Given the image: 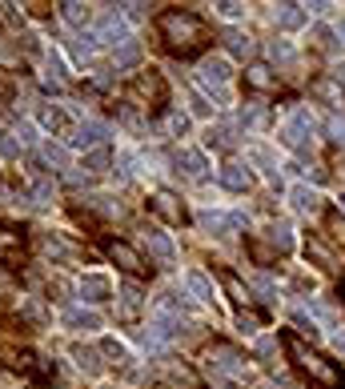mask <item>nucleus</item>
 Returning <instances> with one entry per match:
<instances>
[{
	"label": "nucleus",
	"mask_w": 345,
	"mask_h": 389,
	"mask_svg": "<svg viewBox=\"0 0 345 389\" xmlns=\"http://www.w3.org/2000/svg\"><path fill=\"white\" fill-rule=\"evenodd\" d=\"M0 17L8 24H24V12H17V4H0Z\"/></svg>",
	"instance_id": "f704fd0d"
},
{
	"label": "nucleus",
	"mask_w": 345,
	"mask_h": 389,
	"mask_svg": "<svg viewBox=\"0 0 345 389\" xmlns=\"http://www.w3.org/2000/svg\"><path fill=\"white\" fill-rule=\"evenodd\" d=\"M253 289L261 293V301H277V285L269 277H253Z\"/></svg>",
	"instance_id": "c85d7f7f"
},
{
	"label": "nucleus",
	"mask_w": 345,
	"mask_h": 389,
	"mask_svg": "<svg viewBox=\"0 0 345 389\" xmlns=\"http://www.w3.org/2000/svg\"><path fill=\"white\" fill-rule=\"evenodd\" d=\"M233 325H237V333H241V337H257V321L253 317L237 313V317H233Z\"/></svg>",
	"instance_id": "c756f323"
},
{
	"label": "nucleus",
	"mask_w": 345,
	"mask_h": 389,
	"mask_svg": "<svg viewBox=\"0 0 345 389\" xmlns=\"http://www.w3.org/2000/svg\"><path fill=\"white\" fill-rule=\"evenodd\" d=\"M289 201H293V213H301V217H317L322 193L309 189V185H293V189H289Z\"/></svg>",
	"instance_id": "1a4fd4ad"
},
{
	"label": "nucleus",
	"mask_w": 345,
	"mask_h": 389,
	"mask_svg": "<svg viewBox=\"0 0 345 389\" xmlns=\"http://www.w3.org/2000/svg\"><path fill=\"white\" fill-rule=\"evenodd\" d=\"M41 157H45L48 165H61V169H69V149H65V145H52V140H45V145H41Z\"/></svg>",
	"instance_id": "5701e85b"
},
{
	"label": "nucleus",
	"mask_w": 345,
	"mask_h": 389,
	"mask_svg": "<svg viewBox=\"0 0 345 389\" xmlns=\"http://www.w3.org/2000/svg\"><path fill=\"white\" fill-rule=\"evenodd\" d=\"M101 353L109 357V361H116V366H129L133 357H129V345L121 341V337H101Z\"/></svg>",
	"instance_id": "f3484780"
},
{
	"label": "nucleus",
	"mask_w": 345,
	"mask_h": 389,
	"mask_svg": "<svg viewBox=\"0 0 345 389\" xmlns=\"http://www.w3.org/2000/svg\"><path fill=\"white\" fill-rule=\"evenodd\" d=\"M41 249H45L52 261H69V257H72V249L61 241V237H52V233H45V237H41Z\"/></svg>",
	"instance_id": "aec40b11"
},
{
	"label": "nucleus",
	"mask_w": 345,
	"mask_h": 389,
	"mask_svg": "<svg viewBox=\"0 0 345 389\" xmlns=\"http://www.w3.org/2000/svg\"><path fill=\"white\" fill-rule=\"evenodd\" d=\"M225 41H229V52H253V41H249L241 28H229V32H225Z\"/></svg>",
	"instance_id": "bb28decb"
},
{
	"label": "nucleus",
	"mask_w": 345,
	"mask_h": 389,
	"mask_svg": "<svg viewBox=\"0 0 345 389\" xmlns=\"http://www.w3.org/2000/svg\"><path fill=\"white\" fill-rule=\"evenodd\" d=\"M221 185H225L229 193H245V189H253V173H249L245 165L229 160V165H221Z\"/></svg>",
	"instance_id": "9b49d317"
},
{
	"label": "nucleus",
	"mask_w": 345,
	"mask_h": 389,
	"mask_svg": "<svg viewBox=\"0 0 345 389\" xmlns=\"http://www.w3.org/2000/svg\"><path fill=\"white\" fill-rule=\"evenodd\" d=\"M61 325L72 329V333H96V329L105 325V317H101L96 309H85V305H69V309L61 313Z\"/></svg>",
	"instance_id": "39448f33"
},
{
	"label": "nucleus",
	"mask_w": 345,
	"mask_h": 389,
	"mask_svg": "<svg viewBox=\"0 0 345 389\" xmlns=\"http://www.w3.org/2000/svg\"><path fill=\"white\" fill-rule=\"evenodd\" d=\"M137 61H140V48L133 45V41H129V45H121V48L113 52V65H116V69H133Z\"/></svg>",
	"instance_id": "4be33fe9"
},
{
	"label": "nucleus",
	"mask_w": 345,
	"mask_h": 389,
	"mask_svg": "<svg viewBox=\"0 0 345 389\" xmlns=\"http://www.w3.org/2000/svg\"><path fill=\"white\" fill-rule=\"evenodd\" d=\"M32 197H36V205H52V197H56V193H52V185H48V181H41L36 189H32Z\"/></svg>",
	"instance_id": "473e14b6"
},
{
	"label": "nucleus",
	"mask_w": 345,
	"mask_h": 389,
	"mask_svg": "<svg viewBox=\"0 0 345 389\" xmlns=\"http://www.w3.org/2000/svg\"><path fill=\"white\" fill-rule=\"evenodd\" d=\"M109 165H113L109 145H105V149H92V153H85V160H81V169H85V173H92V177H96V173H109Z\"/></svg>",
	"instance_id": "4468645a"
},
{
	"label": "nucleus",
	"mask_w": 345,
	"mask_h": 389,
	"mask_svg": "<svg viewBox=\"0 0 345 389\" xmlns=\"http://www.w3.org/2000/svg\"><path fill=\"white\" fill-rule=\"evenodd\" d=\"M289 345H293V353H297V361H301L305 369H309V373H317L322 381H333V369H329V366H322V361H317V357L309 353V349H301L297 341H289Z\"/></svg>",
	"instance_id": "dca6fc26"
},
{
	"label": "nucleus",
	"mask_w": 345,
	"mask_h": 389,
	"mask_svg": "<svg viewBox=\"0 0 345 389\" xmlns=\"http://www.w3.org/2000/svg\"><path fill=\"white\" fill-rule=\"evenodd\" d=\"M225 289L233 293V301H249V289H245V285H241L233 273H225Z\"/></svg>",
	"instance_id": "2f4dec72"
},
{
	"label": "nucleus",
	"mask_w": 345,
	"mask_h": 389,
	"mask_svg": "<svg viewBox=\"0 0 345 389\" xmlns=\"http://www.w3.org/2000/svg\"><path fill=\"white\" fill-rule=\"evenodd\" d=\"M273 21H277V28H285V32L305 28V24H309V4H277Z\"/></svg>",
	"instance_id": "9d476101"
},
{
	"label": "nucleus",
	"mask_w": 345,
	"mask_h": 389,
	"mask_svg": "<svg viewBox=\"0 0 345 389\" xmlns=\"http://www.w3.org/2000/svg\"><path fill=\"white\" fill-rule=\"evenodd\" d=\"M161 28H165V36H169L173 45H181V48H189L197 36H201V21H197L193 12H165Z\"/></svg>",
	"instance_id": "f257e3e1"
},
{
	"label": "nucleus",
	"mask_w": 345,
	"mask_h": 389,
	"mask_svg": "<svg viewBox=\"0 0 345 389\" xmlns=\"http://www.w3.org/2000/svg\"><path fill=\"white\" fill-rule=\"evenodd\" d=\"M61 17H65L72 28H81V24H89V21H92L89 4H61Z\"/></svg>",
	"instance_id": "412c9836"
},
{
	"label": "nucleus",
	"mask_w": 345,
	"mask_h": 389,
	"mask_svg": "<svg viewBox=\"0 0 345 389\" xmlns=\"http://www.w3.org/2000/svg\"><path fill=\"white\" fill-rule=\"evenodd\" d=\"M145 245H149V253L161 261V265H177V245H173V237L161 229H149L145 233Z\"/></svg>",
	"instance_id": "6e6552de"
},
{
	"label": "nucleus",
	"mask_w": 345,
	"mask_h": 389,
	"mask_svg": "<svg viewBox=\"0 0 345 389\" xmlns=\"http://www.w3.org/2000/svg\"><path fill=\"white\" fill-rule=\"evenodd\" d=\"M109 257H113V261H121L125 269H137V265H140V257L129 249V245H109Z\"/></svg>",
	"instance_id": "a878e982"
},
{
	"label": "nucleus",
	"mask_w": 345,
	"mask_h": 389,
	"mask_svg": "<svg viewBox=\"0 0 345 389\" xmlns=\"http://www.w3.org/2000/svg\"><path fill=\"white\" fill-rule=\"evenodd\" d=\"M265 241H269L273 249H281V253L293 249V233H289V225H277V221H269V225H265Z\"/></svg>",
	"instance_id": "2eb2a0df"
},
{
	"label": "nucleus",
	"mask_w": 345,
	"mask_h": 389,
	"mask_svg": "<svg viewBox=\"0 0 345 389\" xmlns=\"http://www.w3.org/2000/svg\"><path fill=\"white\" fill-rule=\"evenodd\" d=\"M92 36H96V45H129V21H125V12H116V8H109V12H101V21H96V28H92Z\"/></svg>",
	"instance_id": "f03ea898"
},
{
	"label": "nucleus",
	"mask_w": 345,
	"mask_h": 389,
	"mask_svg": "<svg viewBox=\"0 0 345 389\" xmlns=\"http://www.w3.org/2000/svg\"><path fill=\"white\" fill-rule=\"evenodd\" d=\"M249 81H253L257 89H269V85H273V76H269L265 65H253V69H249Z\"/></svg>",
	"instance_id": "7c9ffc66"
},
{
	"label": "nucleus",
	"mask_w": 345,
	"mask_h": 389,
	"mask_svg": "<svg viewBox=\"0 0 345 389\" xmlns=\"http://www.w3.org/2000/svg\"><path fill=\"white\" fill-rule=\"evenodd\" d=\"M333 349H337V353H345V333H337V337H333Z\"/></svg>",
	"instance_id": "e433bc0d"
},
{
	"label": "nucleus",
	"mask_w": 345,
	"mask_h": 389,
	"mask_svg": "<svg viewBox=\"0 0 345 389\" xmlns=\"http://www.w3.org/2000/svg\"><path fill=\"white\" fill-rule=\"evenodd\" d=\"M161 129H165V137H185V133H189V116L173 109V113H165Z\"/></svg>",
	"instance_id": "6ab92c4d"
},
{
	"label": "nucleus",
	"mask_w": 345,
	"mask_h": 389,
	"mask_svg": "<svg viewBox=\"0 0 345 389\" xmlns=\"http://www.w3.org/2000/svg\"><path fill=\"white\" fill-rule=\"evenodd\" d=\"M329 133H333V140H345V120H342V116H333V120H329Z\"/></svg>",
	"instance_id": "c9c22d12"
},
{
	"label": "nucleus",
	"mask_w": 345,
	"mask_h": 389,
	"mask_svg": "<svg viewBox=\"0 0 345 389\" xmlns=\"http://www.w3.org/2000/svg\"><path fill=\"white\" fill-rule=\"evenodd\" d=\"M177 165L185 169V177H193V181H201L209 173V157L201 149H181V153H177Z\"/></svg>",
	"instance_id": "f8f14e48"
},
{
	"label": "nucleus",
	"mask_w": 345,
	"mask_h": 389,
	"mask_svg": "<svg viewBox=\"0 0 345 389\" xmlns=\"http://www.w3.org/2000/svg\"><path fill=\"white\" fill-rule=\"evenodd\" d=\"M76 289H81V297H85V301H92V305H101V301H109V297L116 293L113 277L105 273V269H92V273H81Z\"/></svg>",
	"instance_id": "20e7f679"
},
{
	"label": "nucleus",
	"mask_w": 345,
	"mask_h": 389,
	"mask_svg": "<svg viewBox=\"0 0 345 389\" xmlns=\"http://www.w3.org/2000/svg\"><path fill=\"white\" fill-rule=\"evenodd\" d=\"M337 205H342V213H345V193H342V197H337Z\"/></svg>",
	"instance_id": "58836bf2"
},
{
	"label": "nucleus",
	"mask_w": 345,
	"mask_h": 389,
	"mask_svg": "<svg viewBox=\"0 0 345 389\" xmlns=\"http://www.w3.org/2000/svg\"><path fill=\"white\" fill-rule=\"evenodd\" d=\"M72 357H76V366L85 369V373H101V353H92V349H72Z\"/></svg>",
	"instance_id": "b1692460"
},
{
	"label": "nucleus",
	"mask_w": 345,
	"mask_h": 389,
	"mask_svg": "<svg viewBox=\"0 0 345 389\" xmlns=\"http://www.w3.org/2000/svg\"><path fill=\"white\" fill-rule=\"evenodd\" d=\"M333 81H337V85H345V65H337V72H333Z\"/></svg>",
	"instance_id": "4c0bfd02"
},
{
	"label": "nucleus",
	"mask_w": 345,
	"mask_h": 389,
	"mask_svg": "<svg viewBox=\"0 0 345 389\" xmlns=\"http://www.w3.org/2000/svg\"><path fill=\"white\" fill-rule=\"evenodd\" d=\"M209 357H221V361L213 366L217 373H229V377H241V373H245V361H241L233 349H209Z\"/></svg>",
	"instance_id": "ddd939ff"
},
{
	"label": "nucleus",
	"mask_w": 345,
	"mask_h": 389,
	"mask_svg": "<svg viewBox=\"0 0 345 389\" xmlns=\"http://www.w3.org/2000/svg\"><path fill=\"white\" fill-rule=\"evenodd\" d=\"M229 76H233V65H229V56H205L201 65H197V81H201V89H225L229 85Z\"/></svg>",
	"instance_id": "7ed1b4c3"
},
{
	"label": "nucleus",
	"mask_w": 345,
	"mask_h": 389,
	"mask_svg": "<svg viewBox=\"0 0 345 389\" xmlns=\"http://www.w3.org/2000/svg\"><path fill=\"white\" fill-rule=\"evenodd\" d=\"M109 137H113V129H109V125H105V120H81V125H76V137H72V145H76V149H105V145H109Z\"/></svg>",
	"instance_id": "423d86ee"
},
{
	"label": "nucleus",
	"mask_w": 345,
	"mask_h": 389,
	"mask_svg": "<svg viewBox=\"0 0 345 389\" xmlns=\"http://www.w3.org/2000/svg\"><path fill=\"white\" fill-rule=\"evenodd\" d=\"M185 285H189V297H197L201 305H213L217 301V285L205 269H185Z\"/></svg>",
	"instance_id": "0eeeda50"
},
{
	"label": "nucleus",
	"mask_w": 345,
	"mask_h": 389,
	"mask_svg": "<svg viewBox=\"0 0 345 389\" xmlns=\"http://www.w3.org/2000/svg\"><path fill=\"white\" fill-rule=\"evenodd\" d=\"M217 12H221L225 21H245V17H249V8H245V4H217Z\"/></svg>",
	"instance_id": "cd10ccee"
},
{
	"label": "nucleus",
	"mask_w": 345,
	"mask_h": 389,
	"mask_svg": "<svg viewBox=\"0 0 345 389\" xmlns=\"http://www.w3.org/2000/svg\"><path fill=\"white\" fill-rule=\"evenodd\" d=\"M313 96H322L329 105H342V85H337V81H317V85H313Z\"/></svg>",
	"instance_id": "393cba45"
},
{
	"label": "nucleus",
	"mask_w": 345,
	"mask_h": 389,
	"mask_svg": "<svg viewBox=\"0 0 345 389\" xmlns=\"http://www.w3.org/2000/svg\"><path fill=\"white\" fill-rule=\"evenodd\" d=\"M269 56H273V61H293V48L285 45V41H273V45H269Z\"/></svg>",
	"instance_id": "72a5a7b5"
},
{
	"label": "nucleus",
	"mask_w": 345,
	"mask_h": 389,
	"mask_svg": "<svg viewBox=\"0 0 345 389\" xmlns=\"http://www.w3.org/2000/svg\"><path fill=\"white\" fill-rule=\"evenodd\" d=\"M36 120H41V129H52V133H61V129H69V116H65V109H52V105H45Z\"/></svg>",
	"instance_id": "a211bd4d"
}]
</instances>
